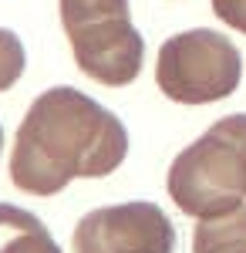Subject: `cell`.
I'll use <instances>...</instances> for the list:
<instances>
[{
    "label": "cell",
    "instance_id": "obj_5",
    "mask_svg": "<svg viewBox=\"0 0 246 253\" xmlns=\"http://www.w3.org/2000/svg\"><path fill=\"white\" fill-rule=\"evenodd\" d=\"M75 253H175V226L155 203H118L81 216Z\"/></svg>",
    "mask_w": 246,
    "mask_h": 253
},
{
    "label": "cell",
    "instance_id": "obj_6",
    "mask_svg": "<svg viewBox=\"0 0 246 253\" xmlns=\"http://www.w3.org/2000/svg\"><path fill=\"white\" fill-rule=\"evenodd\" d=\"M0 253H61V247L34 213L0 203Z\"/></svg>",
    "mask_w": 246,
    "mask_h": 253
},
{
    "label": "cell",
    "instance_id": "obj_7",
    "mask_svg": "<svg viewBox=\"0 0 246 253\" xmlns=\"http://www.w3.org/2000/svg\"><path fill=\"white\" fill-rule=\"evenodd\" d=\"M192 253H246V206L216 219H199Z\"/></svg>",
    "mask_w": 246,
    "mask_h": 253
},
{
    "label": "cell",
    "instance_id": "obj_8",
    "mask_svg": "<svg viewBox=\"0 0 246 253\" xmlns=\"http://www.w3.org/2000/svg\"><path fill=\"white\" fill-rule=\"evenodd\" d=\"M24 44L14 31H3L0 27V91H7V88H14L24 75Z\"/></svg>",
    "mask_w": 246,
    "mask_h": 253
},
{
    "label": "cell",
    "instance_id": "obj_9",
    "mask_svg": "<svg viewBox=\"0 0 246 253\" xmlns=\"http://www.w3.org/2000/svg\"><path fill=\"white\" fill-rule=\"evenodd\" d=\"M212 10H216V17L223 24L246 34V0H212Z\"/></svg>",
    "mask_w": 246,
    "mask_h": 253
},
{
    "label": "cell",
    "instance_id": "obj_3",
    "mask_svg": "<svg viewBox=\"0 0 246 253\" xmlns=\"http://www.w3.org/2000/svg\"><path fill=\"white\" fill-rule=\"evenodd\" d=\"M61 24L78 68L108 88L138 78L145 41L135 31L128 0H61Z\"/></svg>",
    "mask_w": 246,
    "mask_h": 253
},
{
    "label": "cell",
    "instance_id": "obj_10",
    "mask_svg": "<svg viewBox=\"0 0 246 253\" xmlns=\"http://www.w3.org/2000/svg\"><path fill=\"white\" fill-rule=\"evenodd\" d=\"M0 149H3V128H0Z\"/></svg>",
    "mask_w": 246,
    "mask_h": 253
},
{
    "label": "cell",
    "instance_id": "obj_1",
    "mask_svg": "<svg viewBox=\"0 0 246 253\" xmlns=\"http://www.w3.org/2000/svg\"><path fill=\"white\" fill-rule=\"evenodd\" d=\"M128 156L122 118L78 88H47L17 128L10 179L20 193L54 196L71 179H101Z\"/></svg>",
    "mask_w": 246,
    "mask_h": 253
},
{
    "label": "cell",
    "instance_id": "obj_4",
    "mask_svg": "<svg viewBox=\"0 0 246 253\" xmlns=\"http://www.w3.org/2000/svg\"><path fill=\"white\" fill-rule=\"evenodd\" d=\"M243 58L236 44L209 27L182 31L159 47L155 81L162 95L179 105L223 101L240 88Z\"/></svg>",
    "mask_w": 246,
    "mask_h": 253
},
{
    "label": "cell",
    "instance_id": "obj_2",
    "mask_svg": "<svg viewBox=\"0 0 246 253\" xmlns=\"http://www.w3.org/2000/svg\"><path fill=\"white\" fill-rule=\"evenodd\" d=\"M169 196L196 219H216L246 206V115L219 118L175 156Z\"/></svg>",
    "mask_w": 246,
    "mask_h": 253
}]
</instances>
